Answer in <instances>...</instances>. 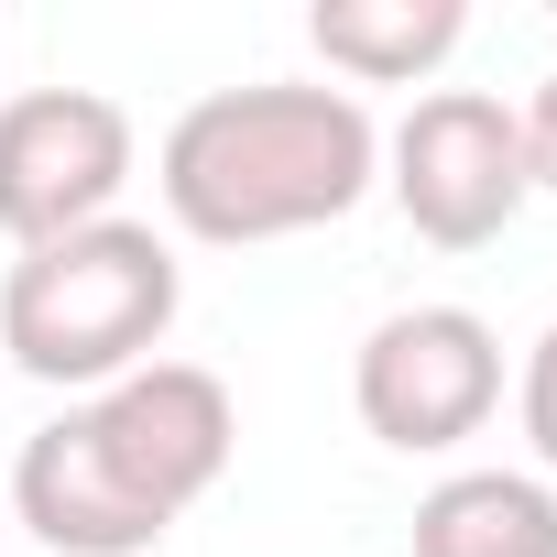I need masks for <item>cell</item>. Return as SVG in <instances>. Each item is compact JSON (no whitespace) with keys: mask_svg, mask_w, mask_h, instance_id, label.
Here are the masks:
<instances>
[{"mask_svg":"<svg viewBox=\"0 0 557 557\" xmlns=\"http://www.w3.org/2000/svg\"><path fill=\"white\" fill-rule=\"evenodd\" d=\"M372 175H383L372 110L350 88H296V77L208 88L153 153L164 219L186 240H219V251L329 230V219H350L372 197Z\"/></svg>","mask_w":557,"mask_h":557,"instance_id":"1","label":"cell"},{"mask_svg":"<svg viewBox=\"0 0 557 557\" xmlns=\"http://www.w3.org/2000/svg\"><path fill=\"white\" fill-rule=\"evenodd\" d=\"M383 186H394L405 230L437 240V251L503 240V230L524 219V197H535L513 99H492V88H426V99L394 121V143H383Z\"/></svg>","mask_w":557,"mask_h":557,"instance_id":"3","label":"cell"},{"mask_svg":"<svg viewBox=\"0 0 557 557\" xmlns=\"http://www.w3.org/2000/svg\"><path fill=\"white\" fill-rule=\"evenodd\" d=\"M88 437L110 448V470L175 524L186 503H208L230 481V448H240V405L208 361H143L121 372L110 394H88Z\"/></svg>","mask_w":557,"mask_h":557,"instance_id":"6","label":"cell"},{"mask_svg":"<svg viewBox=\"0 0 557 557\" xmlns=\"http://www.w3.org/2000/svg\"><path fill=\"white\" fill-rule=\"evenodd\" d=\"M513 416H524V448L557 470V329L524 350V383H513Z\"/></svg>","mask_w":557,"mask_h":557,"instance_id":"10","label":"cell"},{"mask_svg":"<svg viewBox=\"0 0 557 557\" xmlns=\"http://www.w3.org/2000/svg\"><path fill=\"white\" fill-rule=\"evenodd\" d=\"M350 405L405 459H437V448L481 437L492 405H503V339H492V318H470V307H394L361 339V361H350Z\"/></svg>","mask_w":557,"mask_h":557,"instance_id":"4","label":"cell"},{"mask_svg":"<svg viewBox=\"0 0 557 557\" xmlns=\"http://www.w3.org/2000/svg\"><path fill=\"white\" fill-rule=\"evenodd\" d=\"M416 557H557V481L535 470H448L416 503Z\"/></svg>","mask_w":557,"mask_h":557,"instance_id":"8","label":"cell"},{"mask_svg":"<svg viewBox=\"0 0 557 557\" xmlns=\"http://www.w3.org/2000/svg\"><path fill=\"white\" fill-rule=\"evenodd\" d=\"M459 34H470L459 0H318V12H307V45H318L339 77H361V88H416V77H437V66L459 55Z\"/></svg>","mask_w":557,"mask_h":557,"instance_id":"9","label":"cell"},{"mask_svg":"<svg viewBox=\"0 0 557 557\" xmlns=\"http://www.w3.org/2000/svg\"><path fill=\"white\" fill-rule=\"evenodd\" d=\"M121 186H132V110L121 99H99V88L0 99V240L12 251L121 219Z\"/></svg>","mask_w":557,"mask_h":557,"instance_id":"5","label":"cell"},{"mask_svg":"<svg viewBox=\"0 0 557 557\" xmlns=\"http://www.w3.org/2000/svg\"><path fill=\"white\" fill-rule=\"evenodd\" d=\"M175 307H186L175 251L143 219H99V230L12 251V273H0V350H12V372H34V383L110 394L121 372H143L164 350Z\"/></svg>","mask_w":557,"mask_h":557,"instance_id":"2","label":"cell"},{"mask_svg":"<svg viewBox=\"0 0 557 557\" xmlns=\"http://www.w3.org/2000/svg\"><path fill=\"white\" fill-rule=\"evenodd\" d=\"M12 513L55 546V557H153L175 524L110 470V448L88 437V405H66L55 426H34L23 437V459H12Z\"/></svg>","mask_w":557,"mask_h":557,"instance_id":"7","label":"cell"},{"mask_svg":"<svg viewBox=\"0 0 557 557\" xmlns=\"http://www.w3.org/2000/svg\"><path fill=\"white\" fill-rule=\"evenodd\" d=\"M513 121H524V175H535V186L557 197V66H546V88H535V99H524Z\"/></svg>","mask_w":557,"mask_h":557,"instance_id":"11","label":"cell"}]
</instances>
